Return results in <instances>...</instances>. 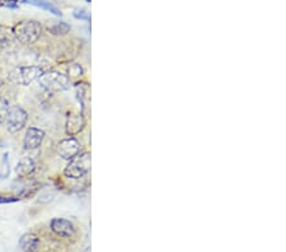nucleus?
I'll list each match as a JSON object with an SVG mask.
<instances>
[{
  "label": "nucleus",
  "instance_id": "ddd939ff",
  "mask_svg": "<svg viewBox=\"0 0 286 252\" xmlns=\"http://www.w3.org/2000/svg\"><path fill=\"white\" fill-rule=\"evenodd\" d=\"M23 3H30L32 5H36L38 8H42V9L47 10L50 13L55 14V16H61V12L56 7H54L51 3L46 1V0H23Z\"/></svg>",
  "mask_w": 286,
  "mask_h": 252
},
{
  "label": "nucleus",
  "instance_id": "9b49d317",
  "mask_svg": "<svg viewBox=\"0 0 286 252\" xmlns=\"http://www.w3.org/2000/svg\"><path fill=\"white\" fill-rule=\"evenodd\" d=\"M35 170H36V162L32 157H23L16 167V172L19 177L30 176L35 172Z\"/></svg>",
  "mask_w": 286,
  "mask_h": 252
},
{
  "label": "nucleus",
  "instance_id": "f03ea898",
  "mask_svg": "<svg viewBox=\"0 0 286 252\" xmlns=\"http://www.w3.org/2000/svg\"><path fill=\"white\" fill-rule=\"evenodd\" d=\"M91 154L88 152L85 153H79L76 157L69 160L68 166L64 170V174L69 178L78 180L84 177L91 171Z\"/></svg>",
  "mask_w": 286,
  "mask_h": 252
},
{
  "label": "nucleus",
  "instance_id": "a211bd4d",
  "mask_svg": "<svg viewBox=\"0 0 286 252\" xmlns=\"http://www.w3.org/2000/svg\"><path fill=\"white\" fill-rule=\"evenodd\" d=\"M4 5H8V7H16L17 0H3Z\"/></svg>",
  "mask_w": 286,
  "mask_h": 252
},
{
  "label": "nucleus",
  "instance_id": "423d86ee",
  "mask_svg": "<svg viewBox=\"0 0 286 252\" xmlns=\"http://www.w3.org/2000/svg\"><path fill=\"white\" fill-rule=\"evenodd\" d=\"M57 153L62 159H73L80 153V143L73 136L66 137L57 144Z\"/></svg>",
  "mask_w": 286,
  "mask_h": 252
},
{
  "label": "nucleus",
  "instance_id": "39448f33",
  "mask_svg": "<svg viewBox=\"0 0 286 252\" xmlns=\"http://www.w3.org/2000/svg\"><path fill=\"white\" fill-rule=\"evenodd\" d=\"M27 118H28V114L24 108H22L20 106H12L9 107L7 120H5L7 129L10 133H17V131L22 130L26 125Z\"/></svg>",
  "mask_w": 286,
  "mask_h": 252
},
{
  "label": "nucleus",
  "instance_id": "dca6fc26",
  "mask_svg": "<svg viewBox=\"0 0 286 252\" xmlns=\"http://www.w3.org/2000/svg\"><path fill=\"white\" fill-rule=\"evenodd\" d=\"M81 73H83V69L79 64H73V65L69 66V76L79 77L81 76Z\"/></svg>",
  "mask_w": 286,
  "mask_h": 252
},
{
  "label": "nucleus",
  "instance_id": "f8f14e48",
  "mask_svg": "<svg viewBox=\"0 0 286 252\" xmlns=\"http://www.w3.org/2000/svg\"><path fill=\"white\" fill-rule=\"evenodd\" d=\"M14 39L16 37H14L13 30L0 24V47H8V46L13 45Z\"/></svg>",
  "mask_w": 286,
  "mask_h": 252
},
{
  "label": "nucleus",
  "instance_id": "f3484780",
  "mask_svg": "<svg viewBox=\"0 0 286 252\" xmlns=\"http://www.w3.org/2000/svg\"><path fill=\"white\" fill-rule=\"evenodd\" d=\"M74 17L75 18H79V19H85V20L91 19V16L88 14V12H85V10L83 9L74 10Z\"/></svg>",
  "mask_w": 286,
  "mask_h": 252
},
{
  "label": "nucleus",
  "instance_id": "6e6552de",
  "mask_svg": "<svg viewBox=\"0 0 286 252\" xmlns=\"http://www.w3.org/2000/svg\"><path fill=\"white\" fill-rule=\"evenodd\" d=\"M51 231L59 237H64V238H69L73 237L75 233L74 224L70 220L64 219V218H54L50 223Z\"/></svg>",
  "mask_w": 286,
  "mask_h": 252
},
{
  "label": "nucleus",
  "instance_id": "2eb2a0df",
  "mask_svg": "<svg viewBox=\"0 0 286 252\" xmlns=\"http://www.w3.org/2000/svg\"><path fill=\"white\" fill-rule=\"evenodd\" d=\"M9 102L4 97H0V125L5 124V120H7V115L9 111Z\"/></svg>",
  "mask_w": 286,
  "mask_h": 252
},
{
  "label": "nucleus",
  "instance_id": "1a4fd4ad",
  "mask_svg": "<svg viewBox=\"0 0 286 252\" xmlns=\"http://www.w3.org/2000/svg\"><path fill=\"white\" fill-rule=\"evenodd\" d=\"M85 126V121L83 115L81 114H75L72 112L69 114L68 118H66L65 124V131L69 136H74V135L79 134Z\"/></svg>",
  "mask_w": 286,
  "mask_h": 252
},
{
  "label": "nucleus",
  "instance_id": "f257e3e1",
  "mask_svg": "<svg viewBox=\"0 0 286 252\" xmlns=\"http://www.w3.org/2000/svg\"><path fill=\"white\" fill-rule=\"evenodd\" d=\"M16 39L23 45H32L42 35V26L39 22L32 19L20 20L12 28Z\"/></svg>",
  "mask_w": 286,
  "mask_h": 252
},
{
  "label": "nucleus",
  "instance_id": "4468645a",
  "mask_svg": "<svg viewBox=\"0 0 286 252\" xmlns=\"http://www.w3.org/2000/svg\"><path fill=\"white\" fill-rule=\"evenodd\" d=\"M47 31L54 36H64L70 31V26L65 22H56L54 24H49Z\"/></svg>",
  "mask_w": 286,
  "mask_h": 252
},
{
  "label": "nucleus",
  "instance_id": "9d476101",
  "mask_svg": "<svg viewBox=\"0 0 286 252\" xmlns=\"http://www.w3.org/2000/svg\"><path fill=\"white\" fill-rule=\"evenodd\" d=\"M19 247L23 252H36L39 247V238L35 233H26L20 237Z\"/></svg>",
  "mask_w": 286,
  "mask_h": 252
},
{
  "label": "nucleus",
  "instance_id": "7ed1b4c3",
  "mask_svg": "<svg viewBox=\"0 0 286 252\" xmlns=\"http://www.w3.org/2000/svg\"><path fill=\"white\" fill-rule=\"evenodd\" d=\"M39 85L50 92H61L69 88V78L60 72H43L38 78Z\"/></svg>",
  "mask_w": 286,
  "mask_h": 252
},
{
  "label": "nucleus",
  "instance_id": "6ab92c4d",
  "mask_svg": "<svg viewBox=\"0 0 286 252\" xmlns=\"http://www.w3.org/2000/svg\"><path fill=\"white\" fill-rule=\"evenodd\" d=\"M1 85H3V82H1V80H0V87H1Z\"/></svg>",
  "mask_w": 286,
  "mask_h": 252
},
{
  "label": "nucleus",
  "instance_id": "0eeeda50",
  "mask_svg": "<svg viewBox=\"0 0 286 252\" xmlns=\"http://www.w3.org/2000/svg\"><path fill=\"white\" fill-rule=\"evenodd\" d=\"M43 139H45V131L35 126H30L27 129L24 139H23V147L27 151H33L41 147Z\"/></svg>",
  "mask_w": 286,
  "mask_h": 252
},
{
  "label": "nucleus",
  "instance_id": "20e7f679",
  "mask_svg": "<svg viewBox=\"0 0 286 252\" xmlns=\"http://www.w3.org/2000/svg\"><path fill=\"white\" fill-rule=\"evenodd\" d=\"M43 69L41 66L28 65V66H17L9 73V80L20 85H28L41 77Z\"/></svg>",
  "mask_w": 286,
  "mask_h": 252
}]
</instances>
